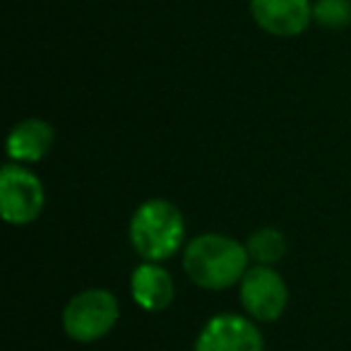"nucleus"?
I'll list each match as a JSON object with an SVG mask.
<instances>
[{
  "mask_svg": "<svg viewBox=\"0 0 351 351\" xmlns=\"http://www.w3.org/2000/svg\"><path fill=\"white\" fill-rule=\"evenodd\" d=\"M250 255L243 243L224 234H200L186 245L183 269L193 284L207 291L234 287L248 272Z\"/></svg>",
  "mask_w": 351,
  "mask_h": 351,
  "instance_id": "nucleus-1",
  "label": "nucleus"
},
{
  "mask_svg": "<svg viewBox=\"0 0 351 351\" xmlns=\"http://www.w3.org/2000/svg\"><path fill=\"white\" fill-rule=\"evenodd\" d=\"M130 243L145 263H161L181 250L186 219L169 200H147L130 219Z\"/></svg>",
  "mask_w": 351,
  "mask_h": 351,
  "instance_id": "nucleus-2",
  "label": "nucleus"
},
{
  "mask_svg": "<svg viewBox=\"0 0 351 351\" xmlns=\"http://www.w3.org/2000/svg\"><path fill=\"white\" fill-rule=\"evenodd\" d=\"M118 298L108 289H87L65 306L63 330L70 339L89 344L106 337L118 322Z\"/></svg>",
  "mask_w": 351,
  "mask_h": 351,
  "instance_id": "nucleus-3",
  "label": "nucleus"
},
{
  "mask_svg": "<svg viewBox=\"0 0 351 351\" xmlns=\"http://www.w3.org/2000/svg\"><path fill=\"white\" fill-rule=\"evenodd\" d=\"M44 186L22 164H5L0 171V215L8 224L25 226L44 210Z\"/></svg>",
  "mask_w": 351,
  "mask_h": 351,
  "instance_id": "nucleus-4",
  "label": "nucleus"
},
{
  "mask_svg": "<svg viewBox=\"0 0 351 351\" xmlns=\"http://www.w3.org/2000/svg\"><path fill=\"white\" fill-rule=\"evenodd\" d=\"M287 303V282L269 265H255L243 274V279H241V306L250 317L274 322L284 315Z\"/></svg>",
  "mask_w": 351,
  "mask_h": 351,
  "instance_id": "nucleus-5",
  "label": "nucleus"
},
{
  "mask_svg": "<svg viewBox=\"0 0 351 351\" xmlns=\"http://www.w3.org/2000/svg\"><path fill=\"white\" fill-rule=\"evenodd\" d=\"M195 351H265V341L248 317L226 313L205 322L197 335Z\"/></svg>",
  "mask_w": 351,
  "mask_h": 351,
  "instance_id": "nucleus-6",
  "label": "nucleus"
},
{
  "mask_svg": "<svg viewBox=\"0 0 351 351\" xmlns=\"http://www.w3.org/2000/svg\"><path fill=\"white\" fill-rule=\"evenodd\" d=\"M255 25L272 36H298L313 20L311 0H250Z\"/></svg>",
  "mask_w": 351,
  "mask_h": 351,
  "instance_id": "nucleus-7",
  "label": "nucleus"
},
{
  "mask_svg": "<svg viewBox=\"0 0 351 351\" xmlns=\"http://www.w3.org/2000/svg\"><path fill=\"white\" fill-rule=\"evenodd\" d=\"M130 291L142 311L159 313L171 306L176 287L171 274L159 263H142L130 277Z\"/></svg>",
  "mask_w": 351,
  "mask_h": 351,
  "instance_id": "nucleus-8",
  "label": "nucleus"
},
{
  "mask_svg": "<svg viewBox=\"0 0 351 351\" xmlns=\"http://www.w3.org/2000/svg\"><path fill=\"white\" fill-rule=\"evenodd\" d=\"M56 140L53 128L41 118H27L17 123L8 135V156L15 164H36L51 152Z\"/></svg>",
  "mask_w": 351,
  "mask_h": 351,
  "instance_id": "nucleus-9",
  "label": "nucleus"
},
{
  "mask_svg": "<svg viewBox=\"0 0 351 351\" xmlns=\"http://www.w3.org/2000/svg\"><path fill=\"white\" fill-rule=\"evenodd\" d=\"M245 250H248L250 260H255L258 265H269L272 267L287 253V239L274 226H265V229H258L255 234H250Z\"/></svg>",
  "mask_w": 351,
  "mask_h": 351,
  "instance_id": "nucleus-10",
  "label": "nucleus"
},
{
  "mask_svg": "<svg viewBox=\"0 0 351 351\" xmlns=\"http://www.w3.org/2000/svg\"><path fill=\"white\" fill-rule=\"evenodd\" d=\"M313 20L327 29H344L351 25V0H317Z\"/></svg>",
  "mask_w": 351,
  "mask_h": 351,
  "instance_id": "nucleus-11",
  "label": "nucleus"
}]
</instances>
